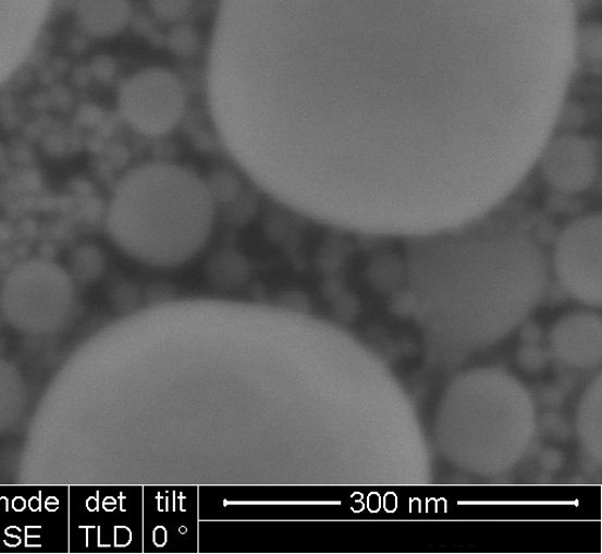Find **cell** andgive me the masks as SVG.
Listing matches in <instances>:
<instances>
[{"mask_svg":"<svg viewBox=\"0 0 602 554\" xmlns=\"http://www.w3.org/2000/svg\"><path fill=\"white\" fill-rule=\"evenodd\" d=\"M214 220L212 194L196 173L153 162L125 174L110 201L107 224L127 256L153 267H177L200 253Z\"/></svg>","mask_w":602,"mask_h":554,"instance_id":"1","label":"cell"},{"mask_svg":"<svg viewBox=\"0 0 602 554\" xmlns=\"http://www.w3.org/2000/svg\"><path fill=\"white\" fill-rule=\"evenodd\" d=\"M186 107L184 86L172 72L151 67L130 77L120 93L124 119L138 133L164 136L180 124Z\"/></svg>","mask_w":602,"mask_h":554,"instance_id":"2","label":"cell"},{"mask_svg":"<svg viewBox=\"0 0 602 554\" xmlns=\"http://www.w3.org/2000/svg\"><path fill=\"white\" fill-rule=\"evenodd\" d=\"M554 267L573 293L598 298L602 267L601 213H587L563 229L554 246Z\"/></svg>","mask_w":602,"mask_h":554,"instance_id":"3","label":"cell"},{"mask_svg":"<svg viewBox=\"0 0 602 554\" xmlns=\"http://www.w3.org/2000/svg\"><path fill=\"white\" fill-rule=\"evenodd\" d=\"M540 171L557 193L581 195L590 192L600 177V144L581 135L557 137L542 152Z\"/></svg>","mask_w":602,"mask_h":554,"instance_id":"4","label":"cell"},{"mask_svg":"<svg viewBox=\"0 0 602 554\" xmlns=\"http://www.w3.org/2000/svg\"><path fill=\"white\" fill-rule=\"evenodd\" d=\"M76 16L86 35L107 39L125 30L132 7L130 0H77Z\"/></svg>","mask_w":602,"mask_h":554,"instance_id":"5","label":"cell"},{"mask_svg":"<svg viewBox=\"0 0 602 554\" xmlns=\"http://www.w3.org/2000/svg\"><path fill=\"white\" fill-rule=\"evenodd\" d=\"M168 47L175 56L193 57L199 48V36L193 26L175 24L168 36Z\"/></svg>","mask_w":602,"mask_h":554,"instance_id":"6","label":"cell"},{"mask_svg":"<svg viewBox=\"0 0 602 554\" xmlns=\"http://www.w3.org/2000/svg\"><path fill=\"white\" fill-rule=\"evenodd\" d=\"M157 20L167 24H180L194 7V0H150Z\"/></svg>","mask_w":602,"mask_h":554,"instance_id":"7","label":"cell"},{"mask_svg":"<svg viewBox=\"0 0 602 554\" xmlns=\"http://www.w3.org/2000/svg\"><path fill=\"white\" fill-rule=\"evenodd\" d=\"M40 527H27L25 530V545L27 547H37L40 546V535L35 532L40 530Z\"/></svg>","mask_w":602,"mask_h":554,"instance_id":"8","label":"cell"},{"mask_svg":"<svg viewBox=\"0 0 602 554\" xmlns=\"http://www.w3.org/2000/svg\"><path fill=\"white\" fill-rule=\"evenodd\" d=\"M26 501L23 497H16L12 501V508L16 513H23L26 508Z\"/></svg>","mask_w":602,"mask_h":554,"instance_id":"9","label":"cell"},{"mask_svg":"<svg viewBox=\"0 0 602 554\" xmlns=\"http://www.w3.org/2000/svg\"><path fill=\"white\" fill-rule=\"evenodd\" d=\"M46 507L48 512L56 513L57 509L60 508V501L54 497H50L47 500Z\"/></svg>","mask_w":602,"mask_h":554,"instance_id":"10","label":"cell"},{"mask_svg":"<svg viewBox=\"0 0 602 554\" xmlns=\"http://www.w3.org/2000/svg\"><path fill=\"white\" fill-rule=\"evenodd\" d=\"M21 543H22V539L20 535L8 537L5 541V545L9 547H17L19 545H21Z\"/></svg>","mask_w":602,"mask_h":554,"instance_id":"11","label":"cell"},{"mask_svg":"<svg viewBox=\"0 0 602 554\" xmlns=\"http://www.w3.org/2000/svg\"><path fill=\"white\" fill-rule=\"evenodd\" d=\"M28 508H30L33 513L40 512L41 509L40 500L37 497H33L30 501H28Z\"/></svg>","mask_w":602,"mask_h":554,"instance_id":"12","label":"cell"},{"mask_svg":"<svg viewBox=\"0 0 602 554\" xmlns=\"http://www.w3.org/2000/svg\"><path fill=\"white\" fill-rule=\"evenodd\" d=\"M86 507L89 509V512H97L98 509V501L95 497H90L86 501Z\"/></svg>","mask_w":602,"mask_h":554,"instance_id":"13","label":"cell"},{"mask_svg":"<svg viewBox=\"0 0 602 554\" xmlns=\"http://www.w3.org/2000/svg\"><path fill=\"white\" fill-rule=\"evenodd\" d=\"M22 532V530L17 527H10L5 530V534L7 537H11V535H20Z\"/></svg>","mask_w":602,"mask_h":554,"instance_id":"14","label":"cell"},{"mask_svg":"<svg viewBox=\"0 0 602 554\" xmlns=\"http://www.w3.org/2000/svg\"><path fill=\"white\" fill-rule=\"evenodd\" d=\"M2 508L5 513H9V500L7 497L0 498V509Z\"/></svg>","mask_w":602,"mask_h":554,"instance_id":"15","label":"cell"}]
</instances>
